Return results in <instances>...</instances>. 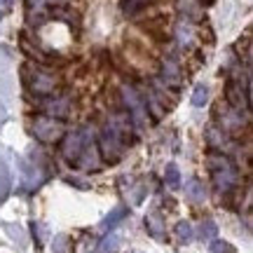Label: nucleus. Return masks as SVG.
<instances>
[{
	"mask_svg": "<svg viewBox=\"0 0 253 253\" xmlns=\"http://www.w3.org/2000/svg\"><path fill=\"white\" fill-rule=\"evenodd\" d=\"M209 173L216 181V188L220 192H230L237 185V181H239L235 167L230 164V160L225 155H216V153L209 155Z\"/></svg>",
	"mask_w": 253,
	"mask_h": 253,
	"instance_id": "f257e3e1",
	"label": "nucleus"
},
{
	"mask_svg": "<svg viewBox=\"0 0 253 253\" xmlns=\"http://www.w3.org/2000/svg\"><path fill=\"white\" fill-rule=\"evenodd\" d=\"M99 153L101 157L106 160V162L115 164L122 157L125 153V143H122V138H120L108 125L103 126V131H101V138H99Z\"/></svg>",
	"mask_w": 253,
	"mask_h": 253,
	"instance_id": "f03ea898",
	"label": "nucleus"
},
{
	"mask_svg": "<svg viewBox=\"0 0 253 253\" xmlns=\"http://www.w3.org/2000/svg\"><path fill=\"white\" fill-rule=\"evenodd\" d=\"M94 141V131H91V126H82L78 131H73V134L66 136V143H63V157L68 160L71 164H75V160L80 157L82 148Z\"/></svg>",
	"mask_w": 253,
	"mask_h": 253,
	"instance_id": "7ed1b4c3",
	"label": "nucleus"
},
{
	"mask_svg": "<svg viewBox=\"0 0 253 253\" xmlns=\"http://www.w3.org/2000/svg\"><path fill=\"white\" fill-rule=\"evenodd\" d=\"M33 134L42 143H56L63 138V125L54 118H38L33 122Z\"/></svg>",
	"mask_w": 253,
	"mask_h": 253,
	"instance_id": "20e7f679",
	"label": "nucleus"
},
{
	"mask_svg": "<svg viewBox=\"0 0 253 253\" xmlns=\"http://www.w3.org/2000/svg\"><path fill=\"white\" fill-rule=\"evenodd\" d=\"M122 96H125V103H126V108H129L131 120H134L138 126H143L145 122H148V110H145L143 101L138 99V94H136L129 84H125V87H122Z\"/></svg>",
	"mask_w": 253,
	"mask_h": 253,
	"instance_id": "39448f33",
	"label": "nucleus"
},
{
	"mask_svg": "<svg viewBox=\"0 0 253 253\" xmlns=\"http://www.w3.org/2000/svg\"><path fill=\"white\" fill-rule=\"evenodd\" d=\"M56 84H59V78L52 75V73H45V71H33L31 80H28L31 91H36V94H40V96H49V94H54Z\"/></svg>",
	"mask_w": 253,
	"mask_h": 253,
	"instance_id": "423d86ee",
	"label": "nucleus"
},
{
	"mask_svg": "<svg viewBox=\"0 0 253 253\" xmlns=\"http://www.w3.org/2000/svg\"><path fill=\"white\" fill-rule=\"evenodd\" d=\"M225 99L227 106H232L235 110L249 108V99H251V87H242V82L230 80L225 87Z\"/></svg>",
	"mask_w": 253,
	"mask_h": 253,
	"instance_id": "0eeeda50",
	"label": "nucleus"
},
{
	"mask_svg": "<svg viewBox=\"0 0 253 253\" xmlns=\"http://www.w3.org/2000/svg\"><path fill=\"white\" fill-rule=\"evenodd\" d=\"M75 164L80 167L82 171H96L101 164H99V148L94 145V141H89V143L82 148L80 157L75 160Z\"/></svg>",
	"mask_w": 253,
	"mask_h": 253,
	"instance_id": "6e6552de",
	"label": "nucleus"
},
{
	"mask_svg": "<svg viewBox=\"0 0 253 253\" xmlns=\"http://www.w3.org/2000/svg\"><path fill=\"white\" fill-rule=\"evenodd\" d=\"M40 108H42V113H45L47 118L61 120L71 113V101L66 99V96H61V99H47V101H42Z\"/></svg>",
	"mask_w": 253,
	"mask_h": 253,
	"instance_id": "1a4fd4ad",
	"label": "nucleus"
},
{
	"mask_svg": "<svg viewBox=\"0 0 253 253\" xmlns=\"http://www.w3.org/2000/svg\"><path fill=\"white\" fill-rule=\"evenodd\" d=\"M162 78H164V82L171 84V87H178V84H181V68H178V63L173 61V59H167V61H164Z\"/></svg>",
	"mask_w": 253,
	"mask_h": 253,
	"instance_id": "9d476101",
	"label": "nucleus"
},
{
	"mask_svg": "<svg viewBox=\"0 0 253 253\" xmlns=\"http://www.w3.org/2000/svg\"><path fill=\"white\" fill-rule=\"evenodd\" d=\"M145 227H148V232H150L155 239H164V223H162V216H160L157 211L145 216Z\"/></svg>",
	"mask_w": 253,
	"mask_h": 253,
	"instance_id": "9b49d317",
	"label": "nucleus"
},
{
	"mask_svg": "<svg viewBox=\"0 0 253 253\" xmlns=\"http://www.w3.org/2000/svg\"><path fill=\"white\" fill-rule=\"evenodd\" d=\"M155 0H120V9L125 12L126 17H134L141 9H145L148 5H153Z\"/></svg>",
	"mask_w": 253,
	"mask_h": 253,
	"instance_id": "f8f14e48",
	"label": "nucleus"
},
{
	"mask_svg": "<svg viewBox=\"0 0 253 253\" xmlns=\"http://www.w3.org/2000/svg\"><path fill=\"white\" fill-rule=\"evenodd\" d=\"M185 195H188L192 202H202V199L207 197V190H204V183L197 181V178H190L185 183Z\"/></svg>",
	"mask_w": 253,
	"mask_h": 253,
	"instance_id": "ddd939ff",
	"label": "nucleus"
},
{
	"mask_svg": "<svg viewBox=\"0 0 253 253\" xmlns=\"http://www.w3.org/2000/svg\"><path fill=\"white\" fill-rule=\"evenodd\" d=\"M125 216H126V209H125V207L113 209V211H110L108 216L103 218V223H101V227H103V230H113V227L118 225V223H120V220H122Z\"/></svg>",
	"mask_w": 253,
	"mask_h": 253,
	"instance_id": "4468645a",
	"label": "nucleus"
},
{
	"mask_svg": "<svg viewBox=\"0 0 253 253\" xmlns=\"http://www.w3.org/2000/svg\"><path fill=\"white\" fill-rule=\"evenodd\" d=\"M7 190H9V171L2 155H0V204H2V199L7 197Z\"/></svg>",
	"mask_w": 253,
	"mask_h": 253,
	"instance_id": "2eb2a0df",
	"label": "nucleus"
},
{
	"mask_svg": "<svg viewBox=\"0 0 253 253\" xmlns=\"http://www.w3.org/2000/svg\"><path fill=\"white\" fill-rule=\"evenodd\" d=\"M52 251H54V253H73V242H71V237L56 235L54 242H52Z\"/></svg>",
	"mask_w": 253,
	"mask_h": 253,
	"instance_id": "dca6fc26",
	"label": "nucleus"
},
{
	"mask_svg": "<svg viewBox=\"0 0 253 253\" xmlns=\"http://www.w3.org/2000/svg\"><path fill=\"white\" fill-rule=\"evenodd\" d=\"M207 101H209V87L202 82V84H197L195 91H192V106H195V108H202Z\"/></svg>",
	"mask_w": 253,
	"mask_h": 253,
	"instance_id": "f3484780",
	"label": "nucleus"
},
{
	"mask_svg": "<svg viewBox=\"0 0 253 253\" xmlns=\"http://www.w3.org/2000/svg\"><path fill=\"white\" fill-rule=\"evenodd\" d=\"M164 178H167V185H169V188H178V185H181V171H178V167H176L173 162L167 164Z\"/></svg>",
	"mask_w": 253,
	"mask_h": 253,
	"instance_id": "a211bd4d",
	"label": "nucleus"
},
{
	"mask_svg": "<svg viewBox=\"0 0 253 253\" xmlns=\"http://www.w3.org/2000/svg\"><path fill=\"white\" fill-rule=\"evenodd\" d=\"M176 237L181 239L183 244L192 242V237H195V232H192V225H190V223H185V220H181V223L176 225Z\"/></svg>",
	"mask_w": 253,
	"mask_h": 253,
	"instance_id": "6ab92c4d",
	"label": "nucleus"
},
{
	"mask_svg": "<svg viewBox=\"0 0 253 253\" xmlns=\"http://www.w3.org/2000/svg\"><path fill=\"white\" fill-rule=\"evenodd\" d=\"M218 232V227L213 220H204L202 223V227H199V239H204V242H209V239H213Z\"/></svg>",
	"mask_w": 253,
	"mask_h": 253,
	"instance_id": "aec40b11",
	"label": "nucleus"
},
{
	"mask_svg": "<svg viewBox=\"0 0 253 253\" xmlns=\"http://www.w3.org/2000/svg\"><path fill=\"white\" fill-rule=\"evenodd\" d=\"M145 103H148V108H150V113H153L155 118L160 120L164 115V108L160 106V101H157V96H155L153 91H148V99H145Z\"/></svg>",
	"mask_w": 253,
	"mask_h": 253,
	"instance_id": "412c9836",
	"label": "nucleus"
},
{
	"mask_svg": "<svg viewBox=\"0 0 253 253\" xmlns=\"http://www.w3.org/2000/svg\"><path fill=\"white\" fill-rule=\"evenodd\" d=\"M207 138H209V143H211V145H223V143H225V136H223V131H220V129H216V126H209Z\"/></svg>",
	"mask_w": 253,
	"mask_h": 253,
	"instance_id": "4be33fe9",
	"label": "nucleus"
},
{
	"mask_svg": "<svg viewBox=\"0 0 253 253\" xmlns=\"http://www.w3.org/2000/svg\"><path fill=\"white\" fill-rule=\"evenodd\" d=\"M209 253H235V249L227 244V242H223V239H216V242H211Z\"/></svg>",
	"mask_w": 253,
	"mask_h": 253,
	"instance_id": "5701e85b",
	"label": "nucleus"
},
{
	"mask_svg": "<svg viewBox=\"0 0 253 253\" xmlns=\"http://www.w3.org/2000/svg\"><path fill=\"white\" fill-rule=\"evenodd\" d=\"M190 38H192V28H190L188 24H181V26H178V42H181V45H188Z\"/></svg>",
	"mask_w": 253,
	"mask_h": 253,
	"instance_id": "b1692460",
	"label": "nucleus"
},
{
	"mask_svg": "<svg viewBox=\"0 0 253 253\" xmlns=\"http://www.w3.org/2000/svg\"><path fill=\"white\" fill-rule=\"evenodd\" d=\"M118 244H120V239H118L115 235H110V237H106V239H103V244H101V251H103V253L115 251V249H118Z\"/></svg>",
	"mask_w": 253,
	"mask_h": 253,
	"instance_id": "393cba45",
	"label": "nucleus"
},
{
	"mask_svg": "<svg viewBox=\"0 0 253 253\" xmlns=\"http://www.w3.org/2000/svg\"><path fill=\"white\" fill-rule=\"evenodd\" d=\"M68 183H71V185H75V188H80V190H89L91 188V183H82V178H78V176H71V178H68Z\"/></svg>",
	"mask_w": 253,
	"mask_h": 253,
	"instance_id": "a878e982",
	"label": "nucleus"
},
{
	"mask_svg": "<svg viewBox=\"0 0 253 253\" xmlns=\"http://www.w3.org/2000/svg\"><path fill=\"white\" fill-rule=\"evenodd\" d=\"M0 2H2V9H9V7H12V2H14V0H0Z\"/></svg>",
	"mask_w": 253,
	"mask_h": 253,
	"instance_id": "bb28decb",
	"label": "nucleus"
}]
</instances>
